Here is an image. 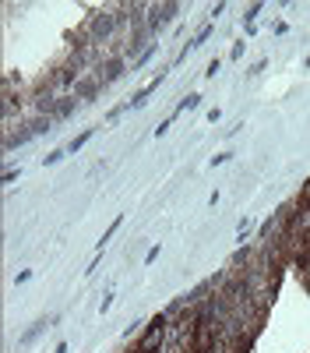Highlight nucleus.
Instances as JSON below:
<instances>
[{"mask_svg": "<svg viewBox=\"0 0 310 353\" xmlns=\"http://www.w3.org/2000/svg\"><path fill=\"white\" fill-rule=\"evenodd\" d=\"M53 322H57V318H43V322H35V325H32V329H28V332H25V336L18 339V346H28V343H32V339H35L39 332H43V329H50Z\"/></svg>", "mask_w": 310, "mask_h": 353, "instance_id": "f257e3e1", "label": "nucleus"}, {"mask_svg": "<svg viewBox=\"0 0 310 353\" xmlns=\"http://www.w3.org/2000/svg\"><path fill=\"white\" fill-rule=\"evenodd\" d=\"M92 138V127L88 131H81V134H78V138H71V145H67V152H78V148H85V141Z\"/></svg>", "mask_w": 310, "mask_h": 353, "instance_id": "f03ea898", "label": "nucleus"}, {"mask_svg": "<svg viewBox=\"0 0 310 353\" xmlns=\"http://www.w3.org/2000/svg\"><path fill=\"white\" fill-rule=\"evenodd\" d=\"M64 155H67V148H57V152H50V155H46L43 163H46V166H53V163H60V159H64Z\"/></svg>", "mask_w": 310, "mask_h": 353, "instance_id": "7ed1b4c3", "label": "nucleus"}]
</instances>
